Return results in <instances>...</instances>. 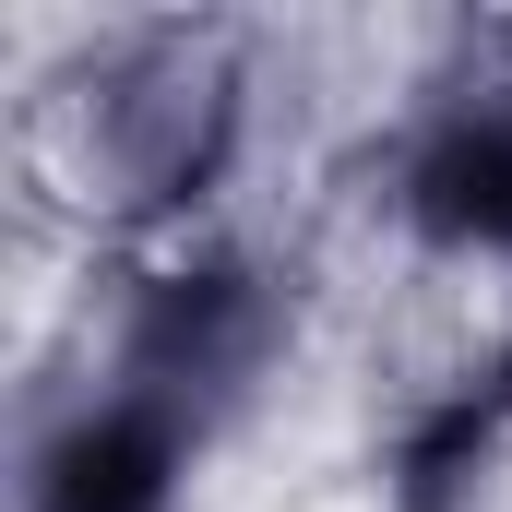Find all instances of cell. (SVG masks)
I'll return each mask as SVG.
<instances>
[{"label":"cell","mask_w":512,"mask_h":512,"mask_svg":"<svg viewBox=\"0 0 512 512\" xmlns=\"http://www.w3.org/2000/svg\"><path fill=\"white\" fill-rule=\"evenodd\" d=\"M239 346H251L239 274H179L143 310L120 382L36 453V512H155L179 453H191V429H203V393L239 370Z\"/></svg>","instance_id":"obj_1"},{"label":"cell","mask_w":512,"mask_h":512,"mask_svg":"<svg viewBox=\"0 0 512 512\" xmlns=\"http://www.w3.org/2000/svg\"><path fill=\"white\" fill-rule=\"evenodd\" d=\"M84 131H96L84 179H108L120 203H167L227 143V72L203 48H179V36L167 48H131L120 72H108V96H84Z\"/></svg>","instance_id":"obj_2"},{"label":"cell","mask_w":512,"mask_h":512,"mask_svg":"<svg viewBox=\"0 0 512 512\" xmlns=\"http://www.w3.org/2000/svg\"><path fill=\"white\" fill-rule=\"evenodd\" d=\"M417 215L465 251H512V96H477L429 131L417 155Z\"/></svg>","instance_id":"obj_3"}]
</instances>
